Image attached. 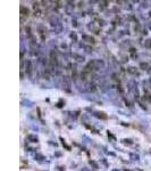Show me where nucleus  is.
<instances>
[{
  "instance_id": "obj_8",
  "label": "nucleus",
  "mask_w": 151,
  "mask_h": 171,
  "mask_svg": "<svg viewBox=\"0 0 151 171\" xmlns=\"http://www.w3.org/2000/svg\"><path fill=\"white\" fill-rule=\"evenodd\" d=\"M70 38H72L74 41H77V35H76V33L75 32H72L70 33Z\"/></svg>"
},
{
  "instance_id": "obj_1",
  "label": "nucleus",
  "mask_w": 151,
  "mask_h": 171,
  "mask_svg": "<svg viewBox=\"0 0 151 171\" xmlns=\"http://www.w3.org/2000/svg\"><path fill=\"white\" fill-rule=\"evenodd\" d=\"M93 115H94V117H97V118H100V119H102V120H106L107 119V115H104V112H94Z\"/></svg>"
},
{
  "instance_id": "obj_2",
  "label": "nucleus",
  "mask_w": 151,
  "mask_h": 171,
  "mask_svg": "<svg viewBox=\"0 0 151 171\" xmlns=\"http://www.w3.org/2000/svg\"><path fill=\"white\" fill-rule=\"evenodd\" d=\"M73 57H74V58H76L77 62H84V60H85L83 56H81V55H77V54H73Z\"/></svg>"
},
{
  "instance_id": "obj_4",
  "label": "nucleus",
  "mask_w": 151,
  "mask_h": 171,
  "mask_svg": "<svg viewBox=\"0 0 151 171\" xmlns=\"http://www.w3.org/2000/svg\"><path fill=\"white\" fill-rule=\"evenodd\" d=\"M27 138L30 139V140H32L33 143H38V140H39V139H38V137L36 136H33V135H28V136H27Z\"/></svg>"
},
{
  "instance_id": "obj_3",
  "label": "nucleus",
  "mask_w": 151,
  "mask_h": 171,
  "mask_svg": "<svg viewBox=\"0 0 151 171\" xmlns=\"http://www.w3.org/2000/svg\"><path fill=\"white\" fill-rule=\"evenodd\" d=\"M22 104L24 105V106H26V107H32L33 105H34V103L30 102V100H23V102H22Z\"/></svg>"
},
{
  "instance_id": "obj_10",
  "label": "nucleus",
  "mask_w": 151,
  "mask_h": 171,
  "mask_svg": "<svg viewBox=\"0 0 151 171\" xmlns=\"http://www.w3.org/2000/svg\"><path fill=\"white\" fill-rule=\"evenodd\" d=\"M90 164H91V165L93 166L94 169H98V164L96 163V162H94V161H90Z\"/></svg>"
},
{
  "instance_id": "obj_13",
  "label": "nucleus",
  "mask_w": 151,
  "mask_h": 171,
  "mask_svg": "<svg viewBox=\"0 0 151 171\" xmlns=\"http://www.w3.org/2000/svg\"><path fill=\"white\" fill-rule=\"evenodd\" d=\"M82 171H90V170H88V168H83L82 169Z\"/></svg>"
},
{
  "instance_id": "obj_9",
  "label": "nucleus",
  "mask_w": 151,
  "mask_h": 171,
  "mask_svg": "<svg viewBox=\"0 0 151 171\" xmlns=\"http://www.w3.org/2000/svg\"><path fill=\"white\" fill-rule=\"evenodd\" d=\"M130 73H132V74H134V73H136L135 72V67H128V70H127Z\"/></svg>"
},
{
  "instance_id": "obj_7",
  "label": "nucleus",
  "mask_w": 151,
  "mask_h": 171,
  "mask_svg": "<svg viewBox=\"0 0 151 171\" xmlns=\"http://www.w3.org/2000/svg\"><path fill=\"white\" fill-rule=\"evenodd\" d=\"M122 141H123L124 144H126V145H132V144H133V143H132V140H131V139H123V140H122Z\"/></svg>"
},
{
  "instance_id": "obj_11",
  "label": "nucleus",
  "mask_w": 151,
  "mask_h": 171,
  "mask_svg": "<svg viewBox=\"0 0 151 171\" xmlns=\"http://www.w3.org/2000/svg\"><path fill=\"white\" fill-rule=\"evenodd\" d=\"M140 66L142 67V70H146V67H148V64H146V63H141V65H140Z\"/></svg>"
},
{
  "instance_id": "obj_5",
  "label": "nucleus",
  "mask_w": 151,
  "mask_h": 171,
  "mask_svg": "<svg viewBox=\"0 0 151 171\" xmlns=\"http://www.w3.org/2000/svg\"><path fill=\"white\" fill-rule=\"evenodd\" d=\"M83 39L86 40L88 42H94V39H93V38L89 37V35H83Z\"/></svg>"
},
{
  "instance_id": "obj_12",
  "label": "nucleus",
  "mask_w": 151,
  "mask_h": 171,
  "mask_svg": "<svg viewBox=\"0 0 151 171\" xmlns=\"http://www.w3.org/2000/svg\"><path fill=\"white\" fill-rule=\"evenodd\" d=\"M146 47H151V39H148V40H146Z\"/></svg>"
},
{
  "instance_id": "obj_6",
  "label": "nucleus",
  "mask_w": 151,
  "mask_h": 171,
  "mask_svg": "<svg viewBox=\"0 0 151 171\" xmlns=\"http://www.w3.org/2000/svg\"><path fill=\"white\" fill-rule=\"evenodd\" d=\"M130 156H131V159H132V160H136V161H138V160H140V156H139V155H136V154L131 153V154H130Z\"/></svg>"
}]
</instances>
